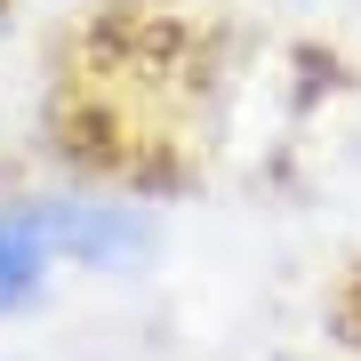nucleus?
<instances>
[{
    "label": "nucleus",
    "instance_id": "obj_2",
    "mask_svg": "<svg viewBox=\"0 0 361 361\" xmlns=\"http://www.w3.org/2000/svg\"><path fill=\"white\" fill-rule=\"evenodd\" d=\"M56 265V233H49V209L25 201V209H0V322L8 313H25L40 281H49Z\"/></svg>",
    "mask_w": 361,
    "mask_h": 361
},
{
    "label": "nucleus",
    "instance_id": "obj_1",
    "mask_svg": "<svg viewBox=\"0 0 361 361\" xmlns=\"http://www.w3.org/2000/svg\"><path fill=\"white\" fill-rule=\"evenodd\" d=\"M40 209H49L56 257H73V265L129 273V265H145V249H153V225H145L137 209H113V201H40Z\"/></svg>",
    "mask_w": 361,
    "mask_h": 361
}]
</instances>
